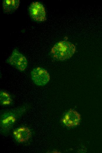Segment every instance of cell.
Returning a JSON list of instances; mask_svg holds the SVG:
<instances>
[{
  "label": "cell",
  "mask_w": 102,
  "mask_h": 153,
  "mask_svg": "<svg viewBox=\"0 0 102 153\" xmlns=\"http://www.w3.org/2000/svg\"><path fill=\"white\" fill-rule=\"evenodd\" d=\"M30 105L26 104L16 107L1 110L0 134L4 137L10 135L18 122L30 109Z\"/></svg>",
  "instance_id": "cell-1"
},
{
  "label": "cell",
  "mask_w": 102,
  "mask_h": 153,
  "mask_svg": "<svg viewBox=\"0 0 102 153\" xmlns=\"http://www.w3.org/2000/svg\"><path fill=\"white\" fill-rule=\"evenodd\" d=\"M35 135V132L33 128L25 123L16 125L10 134L16 144L23 146L30 145Z\"/></svg>",
  "instance_id": "cell-2"
},
{
  "label": "cell",
  "mask_w": 102,
  "mask_h": 153,
  "mask_svg": "<svg viewBox=\"0 0 102 153\" xmlns=\"http://www.w3.org/2000/svg\"><path fill=\"white\" fill-rule=\"evenodd\" d=\"M76 47L72 43L67 41H59L52 48L50 54L54 59L63 61L70 58L76 51Z\"/></svg>",
  "instance_id": "cell-3"
},
{
  "label": "cell",
  "mask_w": 102,
  "mask_h": 153,
  "mask_svg": "<svg viewBox=\"0 0 102 153\" xmlns=\"http://www.w3.org/2000/svg\"><path fill=\"white\" fill-rule=\"evenodd\" d=\"M81 120L80 114L74 109H70L63 114L60 122L63 126L69 129L78 126Z\"/></svg>",
  "instance_id": "cell-4"
},
{
  "label": "cell",
  "mask_w": 102,
  "mask_h": 153,
  "mask_svg": "<svg viewBox=\"0 0 102 153\" xmlns=\"http://www.w3.org/2000/svg\"><path fill=\"white\" fill-rule=\"evenodd\" d=\"M6 62L21 71L25 70L28 65L25 57L16 49L13 50Z\"/></svg>",
  "instance_id": "cell-5"
},
{
  "label": "cell",
  "mask_w": 102,
  "mask_h": 153,
  "mask_svg": "<svg viewBox=\"0 0 102 153\" xmlns=\"http://www.w3.org/2000/svg\"><path fill=\"white\" fill-rule=\"evenodd\" d=\"M31 77L34 84L40 86L46 85L50 80V76L47 71L40 67H35L32 70Z\"/></svg>",
  "instance_id": "cell-6"
},
{
  "label": "cell",
  "mask_w": 102,
  "mask_h": 153,
  "mask_svg": "<svg viewBox=\"0 0 102 153\" xmlns=\"http://www.w3.org/2000/svg\"><path fill=\"white\" fill-rule=\"evenodd\" d=\"M29 11L31 17L36 21H44L46 19L45 8L38 2H33L31 4Z\"/></svg>",
  "instance_id": "cell-7"
},
{
  "label": "cell",
  "mask_w": 102,
  "mask_h": 153,
  "mask_svg": "<svg viewBox=\"0 0 102 153\" xmlns=\"http://www.w3.org/2000/svg\"><path fill=\"white\" fill-rule=\"evenodd\" d=\"M13 103V97L10 93L4 90H0V104L1 106H11Z\"/></svg>",
  "instance_id": "cell-8"
},
{
  "label": "cell",
  "mask_w": 102,
  "mask_h": 153,
  "mask_svg": "<svg viewBox=\"0 0 102 153\" xmlns=\"http://www.w3.org/2000/svg\"><path fill=\"white\" fill-rule=\"evenodd\" d=\"M20 2L18 0H4L2 6L4 12L7 13L14 12L18 8Z\"/></svg>",
  "instance_id": "cell-9"
}]
</instances>
